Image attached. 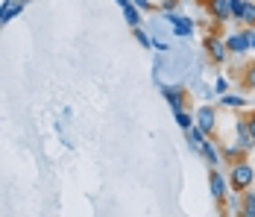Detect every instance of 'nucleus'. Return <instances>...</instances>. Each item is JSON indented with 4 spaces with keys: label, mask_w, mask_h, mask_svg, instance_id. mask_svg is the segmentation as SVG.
<instances>
[{
    "label": "nucleus",
    "mask_w": 255,
    "mask_h": 217,
    "mask_svg": "<svg viewBox=\"0 0 255 217\" xmlns=\"http://www.w3.org/2000/svg\"><path fill=\"white\" fill-rule=\"evenodd\" d=\"M167 100H170V106H173V112H182V91L179 88H161Z\"/></svg>",
    "instance_id": "nucleus-11"
},
{
    "label": "nucleus",
    "mask_w": 255,
    "mask_h": 217,
    "mask_svg": "<svg viewBox=\"0 0 255 217\" xmlns=\"http://www.w3.org/2000/svg\"><path fill=\"white\" fill-rule=\"evenodd\" d=\"M194 123H197L200 132H211V129H214V109H200L197 118H194Z\"/></svg>",
    "instance_id": "nucleus-2"
},
{
    "label": "nucleus",
    "mask_w": 255,
    "mask_h": 217,
    "mask_svg": "<svg viewBox=\"0 0 255 217\" xmlns=\"http://www.w3.org/2000/svg\"><path fill=\"white\" fill-rule=\"evenodd\" d=\"M238 138H241V150H253L255 147L253 135H250V129H247V121L238 123Z\"/></svg>",
    "instance_id": "nucleus-9"
},
{
    "label": "nucleus",
    "mask_w": 255,
    "mask_h": 217,
    "mask_svg": "<svg viewBox=\"0 0 255 217\" xmlns=\"http://www.w3.org/2000/svg\"><path fill=\"white\" fill-rule=\"evenodd\" d=\"M255 179V170L247 165V162H238L235 168H232V188L235 191H247L250 185H253Z\"/></svg>",
    "instance_id": "nucleus-1"
},
{
    "label": "nucleus",
    "mask_w": 255,
    "mask_h": 217,
    "mask_svg": "<svg viewBox=\"0 0 255 217\" xmlns=\"http://www.w3.org/2000/svg\"><path fill=\"white\" fill-rule=\"evenodd\" d=\"M176 121H179V126L188 132V129H194V118L188 115V112H176Z\"/></svg>",
    "instance_id": "nucleus-14"
},
{
    "label": "nucleus",
    "mask_w": 255,
    "mask_h": 217,
    "mask_svg": "<svg viewBox=\"0 0 255 217\" xmlns=\"http://www.w3.org/2000/svg\"><path fill=\"white\" fill-rule=\"evenodd\" d=\"M229 12H232V18H241V12H244V0H229Z\"/></svg>",
    "instance_id": "nucleus-17"
},
{
    "label": "nucleus",
    "mask_w": 255,
    "mask_h": 217,
    "mask_svg": "<svg viewBox=\"0 0 255 217\" xmlns=\"http://www.w3.org/2000/svg\"><path fill=\"white\" fill-rule=\"evenodd\" d=\"M208 12H211L217 21H226V18H232L229 0H208Z\"/></svg>",
    "instance_id": "nucleus-4"
},
{
    "label": "nucleus",
    "mask_w": 255,
    "mask_h": 217,
    "mask_svg": "<svg viewBox=\"0 0 255 217\" xmlns=\"http://www.w3.org/2000/svg\"><path fill=\"white\" fill-rule=\"evenodd\" d=\"M247 85H250V88H255V68L250 71V79H247Z\"/></svg>",
    "instance_id": "nucleus-21"
},
{
    "label": "nucleus",
    "mask_w": 255,
    "mask_h": 217,
    "mask_svg": "<svg viewBox=\"0 0 255 217\" xmlns=\"http://www.w3.org/2000/svg\"><path fill=\"white\" fill-rule=\"evenodd\" d=\"M118 3L124 6V15H127V24L138 29V12H135V6H132V0H118Z\"/></svg>",
    "instance_id": "nucleus-10"
},
{
    "label": "nucleus",
    "mask_w": 255,
    "mask_h": 217,
    "mask_svg": "<svg viewBox=\"0 0 255 217\" xmlns=\"http://www.w3.org/2000/svg\"><path fill=\"white\" fill-rule=\"evenodd\" d=\"M132 3H138L141 9H150V3H147V0H132Z\"/></svg>",
    "instance_id": "nucleus-23"
},
{
    "label": "nucleus",
    "mask_w": 255,
    "mask_h": 217,
    "mask_svg": "<svg viewBox=\"0 0 255 217\" xmlns=\"http://www.w3.org/2000/svg\"><path fill=\"white\" fill-rule=\"evenodd\" d=\"M208 179H211V194H214L217 200H223V197H226V179H223V173H220V170H211Z\"/></svg>",
    "instance_id": "nucleus-5"
},
{
    "label": "nucleus",
    "mask_w": 255,
    "mask_h": 217,
    "mask_svg": "<svg viewBox=\"0 0 255 217\" xmlns=\"http://www.w3.org/2000/svg\"><path fill=\"white\" fill-rule=\"evenodd\" d=\"M223 103H226V106H235V109H238V106H244V100H241V97H235V94H226V97H223Z\"/></svg>",
    "instance_id": "nucleus-18"
},
{
    "label": "nucleus",
    "mask_w": 255,
    "mask_h": 217,
    "mask_svg": "<svg viewBox=\"0 0 255 217\" xmlns=\"http://www.w3.org/2000/svg\"><path fill=\"white\" fill-rule=\"evenodd\" d=\"M200 153H203V156L208 159V162H211V165H217V153H214V147L208 144V141H205V144L200 147Z\"/></svg>",
    "instance_id": "nucleus-15"
},
{
    "label": "nucleus",
    "mask_w": 255,
    "mask_h": 217,
    "mask_svg": "<svg viewBox=\"0 0 255 217\" xmlns=\"http://www.w3.org/2000/svg\"><path fill=\"white\" fill-rule=\"evenodd\" d=\"M241 21H244V24H250V26H255V3H244Z\"/></svg>",
    "instance_id": "nucleus-12"
},
{
    "label": "nucleus",
    "mask_w": 255,
    "mask_h": 217,
    "mask_svg": "<svg viewBox=\"0 0 255 217\" xmlns=\"http://www.w3.org/2000/svg\"><path fill=\"white\" fill-rule=\"evenodd\" d=\"M247 47H250V41H247V32H241V35H232L229 41H226V50H232V53H244Z\"/></svg>",
    "instance_id": "nucleus-8"
},
{
    "label": "nucleus",
    "mask_w": 255,
    "mask_h": 217,
    "mask_svg": "<svg viewBox=\"0 0 255 217\" xmlns=\"http://www.w3.org/2000/svg\"><path fill=\"white\" fill-rule=\"evenodd\" d=\"M247 41H250V47H255V32H253V29L247 32Z\"/></svg>",
    "instance_id": "nucleus-22"
},
{
    "label": "nucleus",
    "mask_w": 255,
    "mask_h": 217,
    "mask_svg": "<svg viewBox=\"0 0 255 217\" xmlns=\"http://www.w3.org/2000/svg\"><path fill=\"white\" fill-rule=\"evenodd\" d=\"M247 129H250V135H253V141H255V115L247 118Z\"/></svg>",
    "instance_id": "nucleus-20"
},
{
    "label": "nucleus",
    "mask_w": 255,
    "mask_h": 217,
    "mask_svg": "<svg viewBox=\"0 0 255 217\" xmlns=\"http://www.w3.org/2000/svg\"><path fill=\"white\" fill-rule=\"evenodd\" d=\"M167 21L173 24V32L176 35H191V29H194V24L188 18H179V15H167Z\"/></svg>",
    "instance_id": "nucleus-6"
},
{
    "label": "nucleus",
    "mask_w": 255,
    "mask_h": 217,
    "mask_svg": "<svg viewBox=\"0 0 255 217\" xmlns=\"http://www.w3.org/2000/svg\"><path fill=\"white\" fill-rule=\"evenodd\" d=\"M21 9H24V3H18V0H9V3H3V9H0V24H6L9 18H15Z\"/></svg>",
    "instance_id": "nucleus-7"
},
{
    "label": "nucleus",
    "mask_w": 255,
    "mask_h": 217,
    "mask_svg": "<svg viewBox=\"0 0 255 217\" xmlns=\"http://www.w3.org/2000/svg\"><path fill=\"white\" fill-rule=\"evenodd\" d=\"M188 138H191V144L194 147H203L205 141H203V132L200 129H188Z\"/></svg>",
    "instance_id": "nucleus-16"
},
{
    "label": "nucleus",
    "mask_w": 255,
    "mask_h": 217,
    "mask_svg": "<svg viewBox=\"0 0 255 217\" xmlns=\"http://www.w3.org/2000/svg\"><path fill=\"white\" fill-rule=\"evenodd\" d=\"M241 217H255V194H247V200H244V215Z\"/></svg>",
    "instance_id": "nucleus-13"
},
{
    "label": "nucleus",
    "mask_w": 255,
    "mask_h": 217,
    "mask_svg": "<svg viewBox=\"0 0 255 217\" xmlns=\"http://www.w3.org/2000/svg\"><path fill=\"white\" fill-rule=\"evenodd\" d=\"M223 156H226L229 162H235V159H241V153H238L235 147H226V150H223Z\"/></svg>",
    "instance_id": "nucleus-19"
},
{
    "label": "nucleus",
    "mask_w": 255,
    "mask_h": 217,
    "mask_svg": "<svg viewBox=\"0 0 255 217\" xmlns=\"http://www.w3.org/2000/svg\"><path fill=\"white\" fill-rule=\"evenodd\" d=\"M205 50L211 53L214 62H223L226 59V41H220V38H205Z\"/></svg>",
    "instance_id": "nucleus-3"
}]
</instances>
